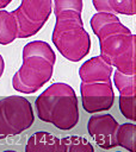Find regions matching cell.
<instances>
[{
	"label": "cell",
	"instance_id": "11",
	"mask_svg": "<svg viewBox=\"0 0 136 152\" xmlns=\"http://www.w3.org/2000/svg\"><path fill=\"white\" fill-rule=\"evenodd\" d=\"M92 4L98 12L124 15L136 14V0H92Z\"/></svg>",
	"mask_w": 136,
	"mask_h": 152
},
{
	"label": "cell",
	"instance_id": "19",
	"mask_svg": "<svg viewBox=\"0 0 136 152\" xmlns=\"http://www.w3.org/2000/svg\"><path fill=\"white\" fill-rule=\"evenodd\" d=\"M2 152H17V151H13V150H6V151H2Z\"/></svg>",
	"mask_w": 136,
	"mask_h": 152
},
{
	"label": "cell",
	"instance_id": "3",
	"mask_svg": "<svg viewBox=\"0 0 136 152\" xmlns=\"http://www.w3.org/2000/svg\"><path fill=\"white\" fill-rule=\"evenodd\" d=\"M56 56L47 42L33 40L23 48V63L12 77V87L23 94H33L50 81Z\"/></svg>",
	"mask_w": 136,
	"mask_h": 152
},
{
	"label": "cell",
	"instance_id": "13",
	"mask_svg": "<svg viewBox=\"0 0 136 152\" xmlns=\"http://www.w3.org/2000/svg\"><path fill=\"white\" fill-rule=\"evenodd\" d=\"M56 152H94V148L86 138L68 135L60 139Z\"/></svg>",
	"mask_w": 136,
	"mask_h": 152
},
{
	"label": "cell",
	"instance_id": "20",
	"mask_svg": "<svg viewBox=\"0 0 136 152\" xmlns=\"http://www.w3.org/2000/svg\"><path fill=\"white\" fill-rule=\"evenodd\" d=\"M117 152H119V151H117Z\"/></svg>",
	"mask_w": 136,
	"mask_h": 152
},
{
	"label": "cell",
	"instance_id": "8",
	"mask_svg": "<svg viewBox=\"0 0 136 152\" xmlns=\"http://www.w3.org/2000/svg\"><path fill=\"white\" fill-rule=\"evenodd\" d=\"M117 128L118 122L111 114H93L87 122L88 134L103 150H110L117 146Z\"/></svg>",
	"mask_w": 136,
	"mask_h": 152
},
{
	"label": "cell",
	"instance_id": "16",
	"mask_svg": "<svg viewBox=\"0 0 136 152\" xmlns=\"http://www.w3.org/2000/svg\"><path fill=\"white\" fill-rule=\"evenodd\" d=\"M119 103V110L124 118H126L130 121H136V113H135V106H136V95H119L118 99Z\"/></svg>",
	"mask_w": 136,
	"mask_h": 152
},
{
	"label": "cell",
	"instance_id": "18",
	"mask_svg": "<svg viewBox=\"0 0 136 152\" xmlns=\"http://www.w3.org/2000/svg\"><path fill=\"white\" fill-rule=\"evenodd\" d=\"M11 1H12V0H0V10H2V8H5L6 6H8Z\"/></svg>",
	"mask_w": 136,
	"mask_h": 152
},
{
	"label": "cell",
	"instance_id": "17",
	"mask_svg": "<svg viewBox=\"0 0 136 152\" xmlns=\"http://www.w3.org/2000/svg\"><path fill=\"white\" fill-rule=\"evenodd\" d=\"M4 70H5V61H4L2 56L0 55V77L2 76V74H4Z\"/></svg>",
	"mask_w": 136,
	"mask_h": 152
},
{
	"label": "cell",
	"instance_id": "6",
	"mask_svg": "<svg viewBox=\"0 0 136 152\" xmlns=\"http://www.w3.org/2000/svg\"><path fill=\"white\" fill-rule=\"evenodd\" d=\"M17 21V38H29L41 31L52 13L51 0H21L11 12Z\"/></svg>",
	"mask_w": 136,
	"mask_h": 152
},
{
	"label": "cell",
	"instance_id": "7",
	"mask_svg": "<svg viewBox=\"0 0 136 152\" xmlns=\"http://www.w3.org/2000/svg\"><path fill=\"white\" fill-rule=\"evenodd\" d=\"M80 94L82 107L89 114L109 110L115 102V93L111 82H81Z\"/></svg>",
	"mask_w": 136,
	"mask_h": 152
},
{
	"label": "cell",
	"instance_id": "2",
	"mask_svg": "<svg viewBox=\"0 0 136 152\" xmlns=\"http://www.w3.org/2000/svg\"><path fill=\"white\" fill-rule=\"evenodd\" d=\"M82 0H54L56 21L51 40L58 52L70 62H79L91 50V37L84 28Z\"/></svg>",
	"mask_w": 136,
	"mask_h": 152
},
{
	"label": "cell",
	"instance_id": "15",
	"mask_svg": "<svg viewBox=\"0 0 136 152\" xmlns=\"http://www.w3.org/2000/svg\"><path fill=\"white\" fill-rule=\"evenodd\" d=\"M113 82L119 91V95H136V75L135 74H124L118 70L113 74Z\"/></svg>",
	"mask_w": 136,
	"mask_h": 152
},
{
	"label": "cell",
	"instance_id": "12",
	"mask_svg": "<svg viewBox=\"0 0 136 152\" xmlns=\"http://www.w3.org/2000/svg\"><path fill=\"white\" fill-rule=\"evenodd\" d=\"M17 21L11 12L0 10V44L7 45L17 39Z\"/></svg>",
	"mask_w": 136,
	"mask_h": 152
},
{
	"label": "cell",
	"instance_id": "10",
	"mask_svg": "<svg viewBox=\"0 0 136 152\" xmlns=\"http://www.w3.org/2000/svg\"><path fill=\"white\" fill-rule=\"evenodd\" d=\"M60 139L44 131L33 133L25 145V152H56Z\"/></svg>",
	"mask_w": 136,
	"mask_h": 152
},
{
	"label": "cell",
	"instance_id": "1",
	"mask_svg": "<svg viewBox=\"0 0 136 152\" xmlns=\"http://www.w3.org/2000/svg\"><path fill=\"white\" fill-rule=\"evenodd\" d=\"M89 24L99 40V56L116 70L135 74L136 36L113 13L98 12L92 15Z\"/></svg>",
	"mask_w": 136,
	"mask_h": 152
},
{
	"label": "cell",
	"instance_id": "9",
	"mask_svg": "<svg viewBox=\"0 0 136 152\" xmlns=\"http://www.w3.org/2000/svg\"><path fill=\"white\" fill-rule=\"evenodd\" d=\"M112 68L100 56H94L82 63L79 69V76L81 82H111Z\"/></svg>",
	"mask_w": 136,
	"mask_h": 152
},
{
	"label": "cell",
	"instance_id": "14",
	"mask_svg": "<svg viewBox=\"0 0 136 152\" xmlns=\"http://www.w3.org/2000/svg\"><path fill=\"white\" fill-rule=\"evenodd\" d=\"M116 141L118 146L128 150L129 152H136V125L134 122L118 125Z\"/></svg>",
	"mask_w": 136,
	"mask_h": 152
},
{
	"label": "cell",
	"instance_id": "4",
	"mask_svg": "<svg viewBox=\"0 0 136 152\" xmlns=\"http://www.w3.org/2000/svg\"><path fill=\"white\" fill-rule=\"evenodd\" d=\"M35 107L39 120L51 124L61 131H69L79 122L78 97L74 89L67 83H52L36 97Z\"/></svg>",
	"mask_w": 136,
	"mask_h": 152
},
{
	"label": "cell",
	"instance_id": "5",
	"mask_svg": "<svg viewBox=\"0 0 136 152\" xmlns=\"http://www.w3.org/2000/svg\"><path fill=\"white\" fill-rule=\"evenodd\" d=\"M33 121V109L27 99L18 95L0 99V139L23 133Z\"/></svg>",
	"mask_w": 136,
	"mask_h": 152
}]
</instances>
